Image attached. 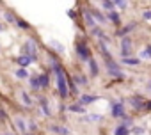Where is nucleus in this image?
<instances>
[{
    "label": "nucleus",
    "mask_w": 151,
    "mask_h": 135,
    "mask_svg": "<svg viewBox=\"0 0 151 135\" xmlns=\"http://www.w3.org/2000/svg\"><path fill=\"white\" fill-rule=\"evenodd\" d=\"M55 71H57L59 93H60V96H62V98H66V96H68V84H66V77L62 75V71H60V68H59V66H55Z\"/></svg>",
    "instance_id": "1"
},
{
    "label": "nucleus",
    "mask_w": 151,
    "mask_h": 135,
    "mask_svg": "<svg viewBox=\"0 0 151 135\" xmlns=\"http://www.w3.org/2000/svg\"><path fill=\"white\" fill-rule=\"evenodd\" d=\"M77 50H78V53H80L82 59H89V48H87L84 43H78V45H77Z\"/></svg>",
    "instance_id": "2"
},
{
    "label": "nucleus",
    "mask_w": 151,
    "mask_h": 135,
    "mask_svg": "<svg viewBox=\"0 0 151 135\" xmlns=\"http://www.w3.org/2000/svg\"><path fill=\"white\" fill-rule=\"evenodd\" d=\"M30 60H32V57H30V55H22V57L18 59V64H20L22 68H25V66H29V64H30Z\"/></svg>",
    "instance_id": "3"
},
{
    "label": "nucleus",
    "mask_w": 151,
    "mask_h": 135,
    "mask_svg": "<svg viewBox=\"0 0 151 135\" xmlns=\"http://www.w3.org/2000/svg\"><path fill=\"white\" fill-rule=\"evenodd\" d=\"M109 73H112V75H121L119 70H117V66H116V62H112V59H109Z\"/></svg>",
    "instance_id": "4"
},
{
    "label": "nucleus",
    "mask_w": 151,
    "mask_h": 135,
    "mask_svg": "<svg viewBox=\"0 0 151 135\" xmlns=\"http://www.w3.org/2000/svg\"><path fill=\"white\" fill-rule=\"evenodd\" d=\"M89 66H91V73H93V77H96V75H98V64H96L94 60H91Z\"/></svg>",
    "instance_id": "5"
},
{
    "label": "nucleus",
    "mask_w": 151,
    "mask_h": 135,
    "mask_svg": "<svg viewBox=\"0 0 151 135\" xmlns=\"http://www.w3.org/2000/svg\"><path fill=\"white\" fill-rule=\"evenodd\" d=\"M39 85H41V87H46V85H48V77H46V75H41V77H39Z\"/></svg>",
    "instance_id": "6"
},
{
    "label": "nucleus",
    "mask_w": 151,
    "mask_h": 135,
    "mask_svg": "<svg viewBox=\"0 0 151 135\" xmlns=\"http://www.w3.org/2000/svg\"><path fill=\"white\" fill-rule=\"evenodd\" d=\"M114 116H123V105H114Z\"/></svg>",
    "instance_id": "7"
},
{
    "label": "nucleus",
    "mask_w": 151,
    "mask_h": 135,
    "mask_svg": "<svg viewBox=\"0 0 151 135\" xmlns=\"http://www.w3.org/2000/svg\"><path fill=\"white\" fill-rule=\"evenodd\" d=\"M116 135H128V130H126V126H119V128L116 130Z\"/></svg>",
    "instance_id": "8"
},
{
    "label": "nucleus",
    "mask_w": 151,
    "mask_h": 135,
    "mask_svg": "<svg viewBox=\"0 0 151 135\" xmlns=\"http://www.w3.org/2000/svg\"><path fill=\"white\" fill-rule=\"evenodd\" d=\"M94 100H96V96H89V94H86V96L82 98L84 103H89V101H94Z\"/></svg>",
    "instance_id": "9"
},
{
    "label": "nucleus",
    "mask_w": 151,
    "mask_h": 135,
    "mask_svg": "<svg viewBox=\"0 0 151 135\" xmlns=\"http://www.w3.org/2000/svg\"><path fill=\"white\" fill-rule=\"evenodd\" d=\"M103 6H105L107 9H110V11H112V7H114V4L110 2V0H103Z\"/></svg>",
    "instance_id": "10"
},
{
    "label": "nucleus",
    "mask_w": 151,
    "mask_h": 135,
    "mask_svg": "<svg viewBox=\"0 0 151 135\" xmlns=\"http://www.w3.org/2000/svg\"><path fill=\"white\" fill-rule=\"evenodd\" d=\"M16 75H18V77L22 78V77H27V71H25L23 68H22V70H18V71H16Z\"/></svg>",
    "instance_id": "11"
},
{
    "label": "nucleus",
    "mask_w": 151,
    "mask_h": 135,
    "mask_svg": "<svg viewBox=\"0 0 151 135\" xmlns=\"http://www.w3.org/2000/svg\"><path fill=\"white\" fill-rule=\"evenodd\" d=\"M71 110H73V112H84L80 105H73V107H71Z\"/></svg>",
    "instance_id": "12"
},
{
    "label": "nucleus",
    "mask_w": 151,
    "mask_h": 135,
    "mask_svg": "<svg viewBox=\"0 0 151 135\" xmlns=\"http://www.w3.org/2000/svg\"><path fill=\"white\" fill-rule=\"evenodd\" d=\"M124 62H126V64H137L139 60H137V59H124Z\"/></svg>",
    "instance_id": "13"
},
{
    "label": "nucleus",
    "mask_w": 151,
    "mask_h": 135,
    "mask_svg": "<svg viewBox=\"0 0 151 135\" xmlns=\"http://www.w3.org/2000/svg\"><path fill=\"white\" fill-rule=\"evenodd\" d=\"M114 4H117V6H121V7H124V6H126L124 0H114Z\"/></svg>",
    "instance_id": "14"
},
{
    "label": "nucleus",
    "mask_w": 151,
    "mask_h": 135,
    "mask_svg": "<svg viewBox=\"0 0 151 135\" xmlns=\"http://www.w3.org/2000/svg\"><path fill=\"white\" fill-rule=\"evenodd\" d=\"M110 18H112V20H114V22H116V23H117V22H119V18H117V14H116V13H110Z\"/></svg>",
    "instance_id": "15"
},
{
    "label": "nucleus",
    "mask_w": 151,
    "mask_h": 135,
    "mask_svg": "<svg viewBox=\"0 0 151 135\" xmlns=\"http://www.w3.org/2000/svg\"><path fill=\"white\" fill-rule=\"evenodd\" d=\"M18 25H20V27H22V29H27V27H29V25H27V23H25V22H18Z\"/></svg>",
    "instance_id": "16"
},
{
    "label": "nucleus",
    "mask_w": 151,
    "mask_h": 135,
    "mask_svg": "<svg viewBox=\"0 0 151 135\" xmlns=\"http://www.w3.org/2000/svg\"><path fill=\"white\" fill-rule=\"evenodd\" d=\"M144 55H146V57H151V48H147V50L144 52Z\"/></svg>",
    "instance_id": "17"
},
{
    "label": "nucleus",
    "mask_w": 151,
    "mask_h": 135,
    "mask_svg": "<svg viewBox=\"0 0 151 135\" xmlns=\"http://www.w3.org/2000/svg\"><path fill=\"white\" fill-rule=\"evenodd\" d=\"M144 16H146V18H151V13H144Z\"/></svg>",
    "instance_id": "18"
},
{
    "label": "nucleus",
    "mask_w": 151,
    "mask_h": 135,
    "mask_svg": "<svg viewBox=\"0 0 151 135\" xmlns=\"http://www.w3.org/2000/svg\"><path fill=\"white\" fill-rule=\"evenodd\" d=\"M146 107H147V108H151V101H149V103H146Z\"/></svg>",
    "instance_id": "19"
},
{
    "label": "nucleus",
    "mask_w": 151,
    "mask_h": 135,
    "mask_svg": "<svg viewBox=\"0 0 151 135\" xmlns=\"http://www.w3.org/2000/svg\"><path fill=\"white\" fill-rule=\"evenodd\" d=\"M0 30H2V27H0Z\"/></svg>",
    "instance_id": "20"
}]
</instances>
